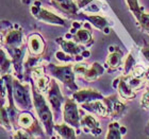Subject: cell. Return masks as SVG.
I'll list each match as a JSON object with an SVG mask.
<instances>
[{
    "label": "cell",
    "instance_id": "10",
    "mask_svg": "<svg viewBox=\"0 0 149 139\" xmlns=\"http://www.w3.org/2000/svg\"><path fill=\"white\" fill-rule=\"evenodd\" d=\"M56 41L59 44L62 50L64 52L68 53L70 55L74 56L76 59H77V62L81 61V59H83V55H82V52H83L85 48L82 46H79L76 41H72V40H67V39H63L62 37H59V38H56Z\"/></svg>",
    "mask_w": 149,
    "mask_h": 139
},
{
    "label": "cell",
    "instance_id": "5",
    "mask_svg": "<svg viewBox=\"0 0 149 139\" xmlns=\"http://www.w3.org/2000/svg\"><path fill=\"white\" fill-rule=\"evenodd\" d=\"M63 119L65 123H68L69 125L74 127L77 130V133L79 134V127L81 124V116L79 113V108L76 103V100L66 98L64 106H63Z\"/></svg>",
    "mask_w": 149,
    "mask_h": 139
},
{
    "label": "cell",
    "instance_id": "24",
    "mask_svg": "<svg viewBox=\"0 0 149 139\" xmlns=\"http://www.w3.org/2000/svg\"><path fill=\"white\" fill-rule=\"evenodd\" d=\"M42 62H43V57L42 55H31L29 56L28 59H26V62L24 63V69H25V73L29 72L32 68H34L36 66L42 65Z\"/></svg>",
    "mask_w": 149,
    "mask_h": 139
},
{
    "label": "cell",
    "instance_id": "2",
    "mask_svg": "<svg viewBox=\"0 0 149 139\" xmlns=\"http://www.w3.org/2000/svg\"><path fill=\"white\" fill-rule=\"evenodd\" d=\"M30 90L31 87L29 84H22L20 81L13 77V98L18 109L29 111L32 108L33 100H31Z\"/></svg>",
    "mask_w": 149,
    "mask_h": 139
},
{
    "label": "cell",
    "instance_id": "15",
    "mask_svg": "<svg viewBox=\"0 0 149 139\" xmlns=\"http://www.w3.org/2000/svg\"><path fill=\"white\" fill-rule=\"evenodd\" d=\"M109 51L110 53L106 59V64L110 71H114L119 68V66L121 65L124 53L117 46H111L109 48Z\"/></svg>",
    "mask_w": 149,
    "mask_h": 139
},
{
    "label": "cell",
    "instance_id": "3",
    "mask_svg": "<svg viewBox=\"0 0 149 139\" xmlns=\"http://www.w3.org/2000/svg\"><path fill=\"white\" fill-rule=\"evenodd\" d=\"M48 68L53 77L61 81L67 88L74 91L79 90V87L74 82V71L72 65L69 64V65L58 66L54 64H48Z\"/></svg>",
    "mask_w": 149,
    "mask_h": 139
},
{
    "label": "cell",
    "instance_id": "21",
    "mask_svg": "<svg viewBox=\"0 0 149 139\" xmlns=\"http://www.w3.org/2000/svg\"><path fill=\"white\" fill-rule=\"evenodd\" d=\"M72 39L77 44H82V45H91L92 41V30L90 29H78L76 33L72 35Z\"/></svg>",
    "mask_w": 149,
    "mask_h": 139
},
{
    "label": "cell",
    "instance_id": "31",
    "mask_svg": "<svg viewBox=\"0 0 149 139\" xmlns=\"http://www.w3.org/2000/svg\"><path fill=\"white\" fill-rule=\"evenodd\" d=\"M139 24L144 31L149 32V14L144 13L143 15L141 16V18L139 19Z\"/></svg>",
    "mask_w": 149,
    "mask_h": 139
},
{
    "label": "cell",
    "instance_id": "38",
    "mask_svg": "<svg viewBox=\"0 0 149 139\" xmlns=\"http://www.w3.org/2000/svg\"><path fill=\"white\" fill-rule=\"evenodd\" d=\"M22 2L24 3V4H30V2H31V0H22Z\"/></svg>",
    "mask_w": 149,
    "mask_h": 139
},
{
    "label": "cell",
    "instance_id": "8",
    "mask_svg": "<svg viewBox=\"0 0 149 139\" xmlns=\"http://www.w3.org/2000/svg\"><path fill=\"white\" fill-rule=\"evenodd\" d=\"M9 55L11 56L13 66H14V70L18 79H24L22 75V67H24V56H25V45L22 47H17V48H8L6 49Z\"/></svg>",
    "mask_w": 149,
    "mask_h": 139
},
{
    "label": "cell",
    "instance_id": "20",
    "mask_svg": "<svg viewBox=\"0 0 149 139\" xmlns=\"http://www.w3.org/2000/svg\"><path fill=\"white\" fill-rule=\"evenodd\" d=\"M79 17L85 19L87 21H90L94 27H96V28L99 29V30H104V29L109 26L108 19H106L104 17H102V16H100V15H85L83 13H82V15H81L80 13H79Z\"/></svg>",
    "mask_w": 149,
    "mask_h": 139
},
{
    "label": "cell",
    "instance_id": "36",
    "mask_svg": "<svg viewBox=\"0 0 149 139\" xmlns=\"http://www.w3.org/2000/svg\"><path fill=\"white\" fill-rule=\"evenodd\" d=\"M142 53H143L144 57L146 59V61L149 62V45L148 44H146V45L142 48Z\"/></svg>",
    "mask_w": 149,
    "mask_h": 139
},
{
    "label": "cell",
    "instance_id": "27",
    "mask_svg": "<svg viewBox=\"0 0 149 139\" xmlns=\"http://www.w3.org/2000/svg\"><path fill=\"white\" fill-rule=\"evenodd\" d=\"M1 124L6 130H11V127H12V125H11L12 121H11V118H10L8 108H6L3 105L1 106Z\"/></svg>",
    "mask_w": 149,
    "mask_h": 139
},
{
    "label": "cell",
    "instance_id": "16",
    "mask_svg": "<svg viewBox=\"0 0 149 139\" xmlns=\"http://www.w3.org/2000/svg\"><path fill=\"white\" fill-rule=\"evenodd\" d=\"M113 87L117 88L119 95L125 99H133L136 96V93L134 91V89H132L129 86V84L126 82L125 77H119L117 79H115L114 83H113Z\"/></svg>",
    "mask_w": 149,
    "mask_h": 139
},
{
    "label": "cell",
    "instance_id": "12",
    "mask_svg": "<svg viewBox=\"0 0 149 139\" xmlns=\"http://www.w3.org/2000/svg\"><path fill=\"white\" fill-rule=\"evenodd\" d=\"M102 101L108 106L109 116L111 118L120 117L121 115L124 114V111H126V105L124 103H121L117 99L116 95H113V96H110V97H104L102 99Z\"/></svg>",
    "mask_w": 149,
    "mask_h": 139
},
{
    "label": "cell",
    "instance_id": "32",
    "mask_svg": "<svg viewBox=\"0 0 149 139\" xmlns=\"http://www.w3.org/2000/svg\"><path fill=\"white\" fill-rule=\"evenodd\" d=\"M13 138H16V139H24V138H33L31 134L29 133L28 131L25 130V129H19L18 131H16L15 134L13 135Z\"/></svg>",
    "mask_w": 149,
    "mask_h": 139
},
{
    "label": "cell",
    "instance_id": "29",
    "mask_svg": "<svg viewBox=\"0 0 149 139\" xmlns=\"http://www.w3.org/2000/svg\"><path fill=\"white\" fill-rule=\"evenodd\" d=\"M134 67H135V61H134L133 56L131 53H129L125 62V67H124V72L125 74H129L130 71H133Z\"/></svg>",
    "mask_w": 149,
    "mask_h": 139
},
{
    "label": "cell",
    "instance_id": "9",
    "mask_svg": "<svg viewBox=\"0 0 149 139\" xmlns=\"http://www.w3.org/2000/svg\"><path fill=\"white\" fill-rule=\"evenodd\" d=\"M50 3L68 18H79V8L74 0H50Z\"/></svg>",
    "mask_w": 149,
    "mask_h": 139
},
{
    "label": "cell",
    "instance_id": "33",
    "mask_svg": "<svg viewBox=\"0 0 149 139\" xmlns=\"http://www.w3.org/2000/svg\"><path fill=\"white\" fill-rule=\"evenodd\" d=\"M88 69V66H87L86 63H79V64H76L74 66V71L77 72V73H80L83 75L85 73V71Z\"/></svg>",
    "mask_w": 149,
    "mask_h": 139
},
{
    "label": "cell",
    "instance_id": "13",
    "mask_svg": "<svg viewBox=\"0 0 149 139\" xmlns=\"http://www.w3.org/2000/svg\"><path fill=\"white\" fill-rule=\"evenodd\" d=\"M72 98L76 100V102L83 104V103L92 102V101H96V100H102L104 97L100 93H98L97 90L86 88V89H79L74 91Z\"/></svg>",
    "mask_w": 149,
    "mask_h": 139
},
{
    "label": "cell",
    "instance_id": "25",
    "mask_svg": "<svg viewBox=\"0 0 149 139\" xmlns=\"http://www.w3.org/2000/svg\"><path fill=\"white\" fill-rule=\"evenodd\" d=\"M127 4L129 6V10L131 11V13L134 15V17L136 18V20L139 21V19L141 18V16L144 14L143 9L139 4V0H127Z\"/></svg>",
    "mask_w": 149,
    "mask_h": 139
},
{
    "label": "cell",
    "instance_id": "28",
    "mask_svg": "<svg viewBox=\"0 0 149 139\" xmlns=\"http://www.w3.org/2000/svg\"><path fill=\"white\" fill-rule=\"evenodd\" d=\"M12 59H10L6 57V53H4V50L1 49V74L4 75V74L8 73V71L10 69V66L12 65Z\"/></svg>",
    "mask_w": 149,
    "mask_h": 139
},
{
    "label": "cell",
    "instance_id": "23",
    "mask_svg": "<svg viewBox=\"0 0 149 139\" xmlns=\"http://www.w3.org/2000/svg\"><path fill=\"white\" fill-rule=\"evenodd\" d=\"M127 129L119 125L118 122H112L109 124V130L107 134L108 139H120L124 134H126Z\"/></svg>",
    "mask_w": 149,
    "mask_h": 139
},
{
    "label": "cell",
    "instance_id": "26",
    "mask_svg": "<svg viewBox=\"0 0 149 139\" xmlns=\"http://www.w3.org/2000/svg\"><path fill=\"white\" fill-rule=\"evenodd\" d=\"M35 82H36V86H35L36 89L38 90L40 93H43V95L44 93H47L48 88H49V86H50V82H51V80H50L49 77L44 74L43 77H38Z\"/></svg>",
    "mask_w": 149,
    "mask_h": 139
},
{
    "label": "cell",
    "instance_id": "17",
    "mask_svg": "<svg viewBox=\"0 0 149 139\" xmlns=\"http://www.w3.org/2000/svg\"><path fill=\"white\" fill-rule=\"evenodd\" d=\"M82 108L86 109L88 111L95 113V114L102 116V117H108L109 116V109L106 103L101 102L100 100H96V101H92V102H87L82 104Z\"/></svg>",
    "mask_w": 149,
    "mask_h": 139
},
{
    "label": "cell",
    "instance_id": "34",
    "mask_svg": "<svg viewBox=\"0 0 149 139\" xmlns=\"http://www.w3.org/2000/svg\"><path fill=\"white\" fill-rule=\"evenodd\" d=\"M141 105H142V107H144L145 109H149V90H147L146 93L143 95V97H142Z\"/></svg>",
    "mask_w": 149,
    "mask_h": 139
},
{
    "label": "cell",
    "instance_id": "30",
    "mask_svg": "<svg viewBox=\"0 0 149 139\" xmlns=\"http://www.w3.org/2000/svg\"><path fill=\"white\" fill-rule=\"evenodd\" d=\"M56 59H59V61H61V62H72V61H77L74 56L70 55V54L64 52V51H59V52H56Z\"/></svg>",
    "mask_w": 149,
    "mask_h": 139
},
{
    "label": "cell",
    "instance_id": "18",
    "mask_svg": "<svg viewBox=\"0 0 149 139\" xmlns=\"http://www.w3.org/2000/svg\"><path fill=\"white\" fill-rule=\"evenodd\" d=\"M103 72H104V67L99 63L95 62L91 68L85 71V73L83 74V79L87 82H93L97 80L100 75H102Z\"/></svg>",
    "mask_w": 149,
    "mask_h": 139
},
{
    "label": "cell",
    "instance_id": "4",
    "mask_svg": "<svg viewBox=\"0 0 149 139\" xmlns=\"http://www.w3.org/2000/svg\"><path fill=\"white\" fill-rule=\"evenodd\" d=\"M31 14L34 16L35 18L44 21L46 24H50V25H58V26H63L65 27L67 24L63 18H61L60 16L53 14L52 12L48 11L47 9L43 8L40 4V1H35L34 4L31 6Z\"/></svg>",
    "mask_w": 149,
    "mask_h": 139
},
{
    "label": "cell",
    "instance_id": "6",
    "mask_svg": "<svg viewBox=\"0 0 149 139\" xmlns=\"http://www.w3.org/2000/svg\"><path fill=\"white\" fill-rule=\"evenodd\" d=\"M16 123L18 124L19 127L25 129L34 137V135H37L40 137H45L43 133V129L40 127L38 121L33 117V115L30 114L29 111H22L18 115Z\"/></svg>",
    "mask_w": 149,
    "mask_h": 139
},
{
    "label": "cell",
    "instance_id": "35",
    "mask_svg": "<svg viewBox=\"0 0 149 139\" xmlns=\"http://www.w3.org/2000/svg\"><path fill=\"white\" fill-rule=\"evenodd\" d=\"M93 1L94 0H77V6L79 9H84L85 6H87Z\"/></svg>",
    "mask_w": 149,
    "mask_h": 139
},
{
    "label": "cell",
    "instance_id": "22",
    "mask_svg": "<svg viewBox=\"0 0 149 139\" xmlns=\"http://www.w3.org/2000/svg\"><path fill=\"white\" fill-rule=\"evenodd\" d=\"M54 130L58 132L60 136L62 138L66 139H74L76 138V132H74V127L67 124H54Z\"/></svg>",
    "mask_w": 149,
    "mask_h": 139
},
{
    "label": "cell",
    "instance_id": "1",
    "mask_svg": "<svg viewBox=\"0 0 149 139\" xmlns=\"http://www.w3.org/2000/svg\"><path fill=\"white\" fill-rule=\"evenodd\" d=\"M32 97H33V106L35 108L37 116L40 118V122L43 124L46 133L49 137L52 136L53 130H54V123H53V115L49 105L47 104L46 99L44 98V95L36 89V87L32 84L31 85Z\"/></svg>",
    "mask_w": 149,
    "mask_h": 139
},
{
    "label": "cell",
    "instance_id": "11",
    "mask_svg": "<svg viewBox=\"0 0 149 139\" xmlns=\"http://www.w3.org/2000/svg\"><path fill=\"white\" fill-rule=\"evenodd\" d=\"M22 29H10L6 32L2 39V44L4 45L6 49L8 48H17V47L24 46V40H22Z\"/></svg>",
    "mask_w": 149,
    "mask_h": 139
},
{
    "label": "cell",
    "instance_id": "19",
    "mask_svg": "<svg viewBox=\"0 0 149 139\" xmlns=\"http://www.w3.org/2000/svg\"><path fill=\"white\" fill-rule=\"evenodd\" d=\"M81 124L88 129L95 136H98L99 134H101V127H99V122L91 115H85L84 117L81 118Z\"/></svg>",
    "mask_w": 149,
    "mask_h": 139
},
{
    "label": "cell",
    "instance_id": "37",
    "mask_svg": "<svg viewBox=\"0 0 149 139\" xmlns=\"http://www.w3.org/2000/svg\"><path fill=\"white\" fill-rule=\"evenodd\" d=\"M144 80L146 81L147 83L149 84V69L145 72V75H144Z\"/></svg>",
    "mask_w": 149,
    "mask_h": 139
},
{
    "label": "cell",
    "instance_id": "7",
    "mask_svg": "<svg viewBox=\"0 0 149 139\" xmlns=\"http://www.w3.org/2000/svg\"><path fill=\"white\" fill-rule=\"evenodd\" d=\"M47 95H48V101L52 107L53 113L58 116L61 113V106H62L63 102H65V98L63 97L62 93L60 90L59 84L56 83V80H51Z\"/></svg>",
    "mask_w": 149,
    "mask_h": 139
},
{
    "label": "cell",
    "instance_id": "14",
    "mask_svg": "<svg viewBox=\"0 0 149 139\" xmlns=\"http://www.w3.org/2000/svg\"><path fill=\"white\" fill-rule=\"evenodd\" d=\"M45 47L46 45H45L44 38L40 34L33 33V34L29 35L28 39H27V48L31 55H43Z\"/></svg>",
    "mask_w": 149,
    "mask_h": 139
}]
</instances>
